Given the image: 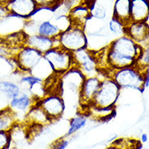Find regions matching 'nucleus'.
Masks as SVG:
<instances>
[{"mask_svg":"<svg viewBox=\"0 0 149 149\" xmlns=\"http://www.w3.org/2000/svg\"><path fill=\"white\" fill-rule=\"evenodd\" d=\"M142 50L143 46L127 35L114 38L105 48V74L111 71L136 65Z\"/></svg>","mask_w":149,"mask_h":149,"instance_id":"obj_1","label":"nucleus"},{"mask_svg":"<svg viewBox=\"0 0 149 149\" xmlns=\"http://www.w3.org/2000/svg\"><path fill=\"white\" fill-rule=\"evenodd\" d=\"M119 86L121 89L143 92L144 88L143 69L134 65L111 71L107 74Z\"/></svg>","mask_w":149,"mask_h":149,"instance_id":"obj_2","label":"nucleus"},{"mask_svg":"<svg viewBox=\"0 0 149 149\" xmlns=\"http://www.w3.org/2000/svg\"><path fill=\"white\" fill-rule=\"evenodd\" d=\"M43 58L57 76L62 77L74 67L73 53L69 52L59 46L54 47L43 54Z\"/></svg>","mask_w":149,"mask_h":149,"instance_id":"obj_3","label":"nucleus"},{"mask_svg":"<svg viewBox=\"0 0 149 149\" xmlns=\"http://www.w3.org/2000/svg\"><path fill=\"white\" fill-rule=\"evenodd\" d=\"M121 88L110 77L104 76L93 101V105L101 108H115L121 94Z\"/></svg>","mask_w":149,"mask_h":149,"instance_id":"obj_4","label":"nucleus"},{"mask_svg":"<svg viewBox=\"0 0 149 149\" xmlns=\"http://www.w3.org/2000/svg\"><path fill=\"white\" fill-rule=\"evenodd\" d=\"M58 41L59 47L71 53L87 48L88 39L84 27L72 24L59 34Z\"/></svg>","mask_w":149,"mask_h":149,"instance_id":"obj_5","label":"nucleus"},{"mask_svg":"<svg viewBox=\"0 0 149 149\" xmlns=\"http://www.w3.org/2000/svg\"><path fill=\"white\" fill-rule=\"evenodd\" d=\"M43 58V54L37 49L23 45L13 55L16 71L22 73H30Z\"/></svg>","mask_w":149,"mask_h":149,"instance_id":"obj_6","label":"nucleus"},{"mask_svg":"<svg viewBox=\"0 0 149 149\" xmlns=\"http://www.w3.org/2000/svg\"><path fill=\"white\" fill-rule=\"evenodd\" d=\"M74 67L80 71L84 77L95 76L100 72L96 54L88 48L73 53Z\"/></svg>","mask_w":149,"mask_h":149,"instance_id":"obj_7","label":"nucleus"},{"mask_svg":"<svg viewBox=\"0 0 149 149\" xmlns=\"http://www.w3.org/2000/svg\"><path fill=\"white\" fill-rule=\"evenodd\" d=\"M37 103L44 109L52 122L61 118L66 109L63 97L59 92L48 93Z\"/></svg>","mask_w":149,"mask_h":149,"instance_id":"obj_8","label":"nucleus"},{"mask_svg":"<svg viewBox=\"0 0 149 149\" xmlns=\"http://www.w3.org/2000/svg\"><path fill=\"white\" fill-rule=\"evenodd\" d=\"M38 100L28 91L22 90L17 96L13 97L9 101L8 107L15 114L17 123H24L27 113Z\"/></svg>","mask_w":149,"mask_h":149,"instance_id":"obj_9","label":"nucleus"},{"mask_svg":"<svg viewBox=\"0 0 149 149\" xmlns=\"http://www.w3.org/2000/svg\"><path fill=\"white\" fill-rule=\"evenodd\" d=\"M107 74H104L101 77L100 74H98L95 76H89L84 79L79 91V101L82 109L93 104V100L101 86V80Z\"/></svg>","mask_w":149,"mask_h":149,"instance_id":"obj_10","label":"nucleus"},{"mask_svg":"<svg viewBox=\"0 0 149 149\" xmlns=\"http://www.w3.org/2000/svg\"><path fill=\"white\" fill-rule=\"evenodd\" d=\"M7 5L11 15L25 20L29 19L38 9L34 0H9Z\"/></svg>","mask_w":149,"mask_h":149,"instance_id":"obj_11","label":"nucleus"},{"mask_svg":"<svg viewBox=\"0 0 149 149\" xmlns=\"http://www.w3.org/2000/svg\"><path fill=\"white\" fill-rule=\"evenodd\" d=\"M126 35L141 46L149 42V24L148 22L130 21L126 25Z\"/></svg>","mask_w":149,"mask_h":149,"instance_id":"obj_12","label":"nucleus"},{"mask_svg":"<svg viewBox=\"0 0 149 149\" xmlns=\"http://www.w3.org/2000/svg\"><path fill=\"white\" fill-rule=\"evenodd\" d=\"M24 45L37 49V51L41 53L42 54L48 52L51 49L59 46L58 38L52 39V38H49V37L39 35V34L26 35Z\"/></svg>","mask_w":149,"mask_h":149,"instance_id":"obj_13","label":"nucleus"},{"mask_svg":"<svg viewBox=\"0 0 149 149\" xmlns=\"http://www.w3.org/2000/svg\"><path fill=\"white\" fill-rule=\"evenodd\" d=\"M52 123V120L49 118V117L44 111V109L38 104V103H37L36 104H34L27 113L24 124L36 125V126L44 127H48Z\"/></svg>","mask_w":149,"mask_h":149,"instance_id":"obj_14","label":"nucleus"},{"mask_svg":"<svg viewBox=\"0 0 149 149\" xmlns=\"http://www.w3.org/2000/svg\"><path fill=\"white\" fill-rule=\"evenodd\" d=\"M25 22V19L13 15L0 19V36L3 37L9 34L23 31Z\"/></svg>","mask_w":149,"mask_h":149,"instance_id":"obj_15","label":"nucleus"},{"mask_svg":"<svg viewBox=\"0 0 149 149\" xmlns=\"http://www.w3.org/2000/svg\"><path fill=\"white\" fill-rule=\"evenodd\" d=\"M149 0H130V19L135 22H148Z\"/></svg>","mask_w":149,"mask_h":149,"instance_id":"obj_16","label":"nucleus"},{"mask_svg":"<svg viewBox=\"0 0 149 149\" xmlns=\"http://www.w3.org/2000/svg\"><path fill=\"white\" fill-rule=\"evenodd\" d=\"M72 24L79 26H85L86 23L91 18L89 5L84 2L81 4L74 7L68 12Z\"/></svg>","mask_w":149,"mask_h":149,"instance_id":"obj_17","label":"nucleus"},{"mask_svg":"<svg viewBox=\"0 0 149 149\" xmlns=\"http://www.w3.org/2000/svg\"><path fill=\"white\" fill-rule=\"evenodd\" d=\"M112 17L123 22L125 25L130 19V0H113Z\"/></svg>","mask_w":149,"mask_h":149,"instance_id":"obj_18","label":"nucleus"},{"mask_svg":"<svg viewBox=\"0 0 149 149\" xmlns=\"http://www.w3.org/2000/svg\"><path fill=\"white\" fill-rule=\"evenodd\" d=\"M21 91L22 88L17 81L8 79H0V95L8 101L17 96Z\"/></svg>","mask_w":149,"mask_h":149,"instance_id":"obj_19","label":"nucleus"},{"mask_svg":"<svg viewBox=\"0 0 149 149\" xmlns=\"http://www.w3.org/2000/svg\"><path fill=\"white\" fill-rule=\"evenodd\" d=\"M109 35L101 33H87V48L94 53H97L107 47Z\"/></svg>","mask_w":149,"mask_h":149,"instance_id":"obj_20","label":"nucleus"},{"mask_svg":"<svg viewBox=\"0 0 149 149\" xmlns=\"http://www.w3.org/2000/svg\"><path fill=\"white\" fill-rule=\"evenodd\" d=\"M61 31L56 26L55 24L53 22L52 19L41 22H36V34H39L52 39H56L58 37Z\"/></svg>","mask_w":149,"mask_h":149,"instance_id":"obj_21","label":"nucleus"},{"mask_svg":"<svg viewBox=\"0 0 149 149\" xmlns=\"http://www.w3.org/2000/svg\"><path fill=\"white\" fill-rule=\"evenodd\" d=\"M84 112L93 118L97 120H107L112 118L115 113V108H101L93 104L88 106L87 108L83 109Z\"/></svg>","mask_w":149,"mask_h":149,"instance_id":"obj_22","label":"nucleus"},{"mask_svg":"<svg viewBox=\"0 0 149 149\" xmlns=\"http://www.w3.org/2000/svg\"><path fill=\"white\" fill-rule=\"evenodd\" d=\"M88 121V115L84 112H81L78 114H76L70 121L69 128H68L66 136L69 137L71 135H74L79 130L85 127Z\"/></svg>","mask_w":149,"mask_h":149,"instance_id":"obj_23","label":"nucleus"},{"mask_svg":"<svg viewBox=\"0 0 149 149\" xmlns=\"http://www.w3.org/2000/svg\"><path fill=\"white\" fill-rule=\"evenodd\" d=\"M16 123V118L9 107L0 110V131L11 130Z\"/></svg>","mask_w":149,"mask_h":149,"instance_id":"obj_24","label":"nucleus"},{"mask_svg":"<svg viewBox=\"0 0 149 149\" xmlns=\"http://www.w3.org/2000/svg\"><path fill=\"white\" fill-rule=\"evenodd\" d=\"M30 73L44 81L52 77L53 75H54V73L53 72L49 64L47 63V61L44 58Z\"/></svg>","mask_w":149,"mask_h":149,"instance_id":"obj_25","label":"nucleus"},{"mask_svg":"<svg viewBox=\"0 0 149 149\" xmlns=\"http://www.w3.org/2000/svg\"><path fill=\"white\" fill-rule=\"evenodd\" d=\"M108 33L116 37L126 35V25L117 19L111 17L107 23Z\"/></svg>","mask_w":149,"mask_h":149,"instance_id":"obj_26","label":"nucleus"},{"mask_svg":"<svg viewBox=\"0 0 149 149\" xmlns=\"http://www.w3.org/2000/svg\"><path fill=\"white\" fill-rule=\"evenodd\" d=\"M52 21L62 32L69 29L72 25V23L68 14H55L53 17Z\"/></svg>","mask_w":149,"mask_h":149,"instance_id":"obj_27","label":"nucleus"},{"mask_svg":"<svg viewBox=\"0 0 149 149\" xmlns=\"http://www.w3.org/2000/svg\"><path fill=\"white\" fill-rule=\"evenodd\" d=\"M38 8L48 9L49 11H55L63 3L64 0H34Z\"/></svg>","mask_w":149,"mask_h":149,"instance_id":"obj_28","label":"nucleus"},{"mask_svg":"<svg viewBox=\"0 0 149 149\" xmlns=\"http://www.w3.org/2000/svg\"><path fill=\"white\" fill-rule=\"evenodd\" d=\"M149 65V42L143 46V50L138 61L136 63V66L140 67L142 69H144L147 66Z\"/></svg>","mask_w":149,"mask_h":149,"instance_id":"obj_29","label":"nucleus"},{"mask_svg":"<svg viewBox=\"0 0 149 149\" xmlns=\"http://www.w3.org/2000/svg\"><path fill=\"white\" fill-rule=\"evenodd\" d=\"M11 144V134L10 130L0 131V149H8Z\"/></svg>","mask_w":149,"mask_h":149,"instance_id":"obj_30","label":"nucleus"},{"mask_svg":"<svg viewBox=\"0 0 149 149\" xmlns=\"http://www.w3.org/2000/svg\"><path fill=\"white\" fill-rule=\"evenodd\" d=\"M15 54V51L6 45L3 41L0 42V58H12Z\"/></svg>","mask_w":149,"mask_h":149,"instance_id":"obj_31","label":"nucleus"},{"mask_svg":"<svg viewBox=\"0 0 149 149\" xmlns=\"http://www.w3.org/2000/svg\"><path fill=\"white\" fill-rule=\"evenodd\" d=\"M69 142L67 139H60L58 140L54 143V144L51 146L49 149H66V148L68 145Z\"/></svg>","mask_w":149,"mask_h":149,"instance_id":"obj_32","label":"nucleus"},{"mask_svg":"<svg viewBox=\"0 0 149 149\" xmlns=\"http://www.w3.org/2000/svg\"><path fill=\"white\" fill-rule=\"evenodd\" d=\"M11 15L10 11L8 10L7 3H2L0 2V19L8 17Z\"/></svg>","mask_w":149,"mask_h":149,"instance_id":"obj_33","label":"nucleus"},{"mask_svg":"<svg viewBox=\"0 0 149 149\" xmlns=\"http://www.w3.org/2000/svg\"><path fill=\"white\" fill-rule=\"evenodd\" d=\"M143 78H144V88H149V65L143 69Z\"/></svg>","mask_w":149,"mask_h":149,"instance_id":"obj_34","label":"nucleus"},{"mask_svg":"<svg viewBox=\"0 0 149 149\" xmlns=\"http://www.w3.org/2000/svg\"><path fill=\"white\" fill-rule=\"evenodd\" d=\"M122 143H123V140H118V141L114 143H112L111 145H109L105 149H128L126 147V148H123L122 147Z\"/></svg>","mask_w":149,"mask_h":149,"instance_id":"obj_35","label":"nucleus"},{"mask_svg":"<svg viewBox=\"0 0 149 149\" xmlns=\"http://www.w3.org/2000/svg\"><path fill=\"white\" fill-rule=\"evenodd\" d=\"M140 139H141V142H143V143H146V142L148 141V134H146V133L142 134Z\"/></svg>","mask_w":149,"mask_h":149,"instance_id":"obj_36","label":"nucleus"},{"mask_svg":"<svg viewBox=\"0 0 149 149\" xmlns=\"http://www.w3.org/2000/svg\"><path fill=\"white\" fill-rule=\"evenodd\" d=\"M9 0H0V2H2V3H8Z\"/></svg>","mask_w":149,"mask_h":149,"instance_id":"obj_37","label":"nucleus"},{"mask_svg":"<svg viewBox=\"0 0 149 149\" xmlns=\"http://www.w3.org/2000/svg\"><path fill=\"white\" fill-rule=\"evenodd\" d=\"M3 79V75H2V74L0 73V79Z\"/></svg>","mask_w":149,"mask_h":149,"instance_id":"obj_38","label":"nucleus"},{"mask_svg":"<svg viewBox=\"0 0 149 149\" xmlns=\"http://www.w3.org/2000/svg\"><path fill=\"white\" fill-rule=\"evenodd\" d=\"M2 41H3V37L0 36V42H2Z\"/></svg>","mask_w":149,"mask_h":149,"instance_id":"obj_39","label":"nucleus"},{"mask_svg":"<svg viewBox=\"0 0 149 149\" xmlns=\"http://www.w3.org/2000/svg\"><path fill=\"white\" fill-rule=\"evenodd\" d=\"M148 24H149V19H148Z\"/></svg>","mask_w":149,"mask_h":149,"instance_id":"obj_40","label":"nucleus"}]
</instances>
